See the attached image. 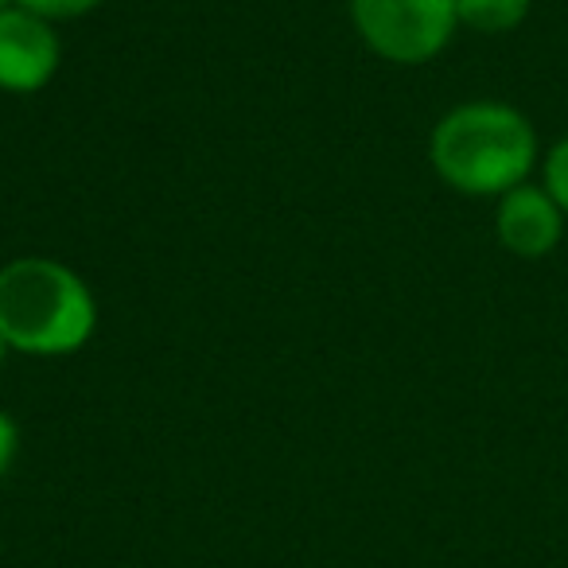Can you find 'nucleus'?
Listing matches in <instances>:
<instances>
[{"instance_id": "6e6552de", "label": "nucleus", "mask_w": 568, "mask_h": 568, "mask_svg": "<svg viewBox=\"0 0 568 568\" xmlns=\"http://www.w3.org/2000/svg\"><path fill=\"white\" fill-rule=\"evenodd\" d=\"M102 0H17V9H28L36 12V17L43 20H74V17H87V12H94Z\"/></svg>"}, {"instance_id": "9b49d317", "label": "nucleus", "mask_w": 568, "mask_h": 568, "mask_svg": "<svg viewBox=\"0 0 568 568\" xmlns=\"http://www.w3.org/2000/svg\"><path fill=\"white\" fill-rule=\"evenodd\" d=\"M12 4H17V0H0V12H4V9H12Z\"/></svg>"}, {"instance_id": "423d86ee", "label": "nucleus", "mask_w": 568, "mask_h": 568, "mask_svg": "<svg viewBox=\"0 0 568 568\" xmlns=\"http://www.w3.org/2000/svg\"><path fill=\"white\" fill-rule=\"evenodd\" d=\"M534 0H456L459 28H471L479 36H506L526 24Z\"/></svg>"}, {"instance_id": "9d476101", "label": "nucleus", "mask_w": 568, "mask_h": 568, "mask_svg": "<svg viewBox=\"0 0 568 568\" xmlns=\"http://www.w3.org/2000/svg\"><path fill=\"white\" fill-rule=\"evenodd\" d=\"M4 355H9V343L0 339V366H4Z\"/></svg>"}, {"instance_id": "f03ea898", "label": "nucleus", "mask_w": 568, "mask_h": 568, "mask_svg": "<svg viewBox=\"0 0 568 568\" xmlns=\"http://www.w3.org/2000/svg\"><path fill=\"white\" fill-rule=\"evenodd\" d=\"M98 327V304L74 268L17 257L0 268V339L36 358L74 355Z\"/></svg>"}, {"instance_id": "1a4fd4ad", "label": "nucleus", "mask_w": 568, "mask_h": 568, "mask_svg": "<svg viewBox=\"0 0 568 568\" xmlns=\"http://www.w3.org/2000/svg\"><path fill=\"white\" fill-rule=\"evenodd\" d=\"M17 444H20L17 425H12L9 413H0V479H4V471H9L12 459H17Z\"/></svg>"}, {"instance_id": "20e7f679", "label": "nucleus", "mask_w": 568, "mask_h": 568, "mask_svg": "<svg viewBox=\"0 0 568 568\" xmlns=\"http://www.w3.org/2000/svg\"><path fill=\"white\" fill-rule=\"evenodd\" d=\"M59 36L51 20L28 9L0 12V90L9 94H36L59 71Z\"/></svg>"}, {"instance_id": "f257e3e1", "label": "nucleus", "mask_w": 568, "mask_h": 568, "mask_svg": "<svg viewBox=\"0 0 568 568\" xmlns=\"http://www.w3.org/2000/svg\"><path fill=\"white\" fill-rule=\"evenodd\" d=\"M428 160L459 195L503 199L521 187L541 160L534 121L506 102H464L433 129Z\"/></svg>"}, {"instance_id": "7ed1b4c3", "label": "nucleus", "mask_w": 568, "mask_h": 568, "mask_svg": "<svg viewBox=\"0 0 568 568\" xmlns=\"http://www.w3.org/2000/svg\"><path fill=\"white\" fill-rule=\"evenodd\" d=\"M363 43L397 67H420L452 43L459 28L456 0H351Z\"/></svg>"}, {"instance_id": "39448f33", "label": "nucleus", "mask_w": 568, "mask_h": 568, "mask_svg": "<svg viewBox=\"0 0 568 568\" xmlns=\"http://www.w3.org/2000/svg\"><path fill=\"white\" fill-rule=\"evenodd\" d=\"M568 214L557 206V199L541 187V183H521V187L506 191L498 199L495 211V234L506 253L514 257H549L565 237Z\"/></svg>"}, {"instance_id": "0eeeda50", "label": "nucleus", "mask_w": 568, "mask_h": 568, "mask_svg": "<svg viewBox=\"0 0 568 568\" xmlns=\"http://www.w3.org/2000/svg\"><path fill=\"white\" fill-rule=\"evenodd\" d=\"M541 187L557 199V206L568 214V136H560L541 160Z\"/></svg>"}]
</instances>
